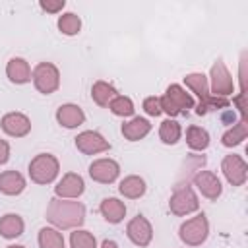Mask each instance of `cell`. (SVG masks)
I'll use <instances>...</instances> for the list:
<instances>
[{"mask_svg":"<svg viewBox=\"0 0 248 248\" xmlns=\"http://www.w3.org/2000/svg\"><path fill=\"white\" fill-rule=\"evenodd\" d=\"M45 217L50 227L58 231H74L85 223V205L78 200H62L54 196L46 205Z\"/></svg>","mask_w":248,"mask_h":248,"instance_id":"1","label":"cell"},{"mask_svg":"<svg viewBox=\"0 0 248 248\" xmlns=\"http://www.w3.org/2000/svg\"><path fill=\"white\" fill-rule=\"evenodd\" d=\"M184 85L200 99L198 103V108L196 112L202 116V114H207L209 110H215V108H227L229 107V99H219V97H213L209 93V83H207V76L202 74V72H192V74H186L184 76Z\"/></svg>","mask_w":248,"mask_h":248,"instance_id":"2","label":"cell"},{"mask_svg":"<svg viewBox=\"0 0 248 248\" xmlns=\"http://www.w3.org/2000/svg\"><path fill=\"white\" fill-rule=\"evenodd\" d=\"M159 103H161V110L165 114H169V118H174L178 114H186L190 108L196 107L194 97L178 83H170L165 89V93L159 97Z\"/></svg>","mask_w":248,"mask_h":248,"instance_id":"3","label":"cell"},{"mask_svg":"<svg viewBox=\"0 0 248 248\" xmlns=\"http://www.w3.org/2000/svg\"><path fill=\"white\" fill-rule=\"evenodd\" d=\"M27 172L31 182L35 184H41V186L52 184L60 174V161L52 153H39L31 159Z\"/></svg>","mask_w":248,"mask_h":248,"instance_id":"4","label":"cell"},{"mask_svg":"<svg viewBox=\"0 0 248 248\" xmlns=\"http://www.w3.org/2000/svg\"><path fill=\"white\" fill-rule=\"evenodd\" d=\"M207 83H209V93L213 97L219 99H229L231 95H234V79L232 74L229 72V68L225 66V62L219 58L213 62L209 76H207Z\"/></svg>","mask_w":248,"mask_h":248,"instance_id":"5","label":"cell"},{"mask_svg":"<svg viewBox=\"0 0 248 248\" xmlns=\"http://www.w3.org/2000/svg\"><path fill=\"white\" fill-rule=\"evenodd\" d=\"M178 236L186 246H202L209 236V221L205 213L186 219L178 229Z\"/></svg>","mask_w":248,"mask_h":248,"instance_id":"6","label":"cell"},{"mask_svg":"<svg viewBox=\"0 0 248 248\" xmlns=\"http://www.w3.org/2000/svg\"><path fill=\"white\" fill-rule=\"evenodd\" d=\"M31 81L43 95H50L60 87V70L52 62H39L31 70Z\"/></svg>","mask_w":248,"mask_h":248,"instance_id":"7","label":"cell"},{"mask_svg":"<svg viewBox=\"0 0 248 248\" xmlns=\"http://www.w3.org/2000/svg\"><path fill=\"white\" fill-rule=\"evenodd\" d=\"M169 209L176 217H186L190 213H196L200 209V200L194 188L188 184H178L169 200Z\"/></svg>","mask_w":248,"mask_h":248,"instance_id":"8","label":"cell"},{"mask_svg":"<svg viewBox=\"0 0 248 248\" xmlns=\"http://www.w3.org/2000/svg\"><path fill=\"white\" fill-rule=\"evenodd\" d=\"M221 172H223L225 180L231 186H242L246 182V178H248V165L242 159V155L231 153V155H225L223 157V161H221Z\"/></svg>","mask_w":248,"mask_h":248,"instance_id":"9","label":"cell"},{"mask_svg":"<svg viewBox=\"0 0 248 248\" xmlns=\"http://www.w3.org/2000/svg\"><path fill=\"white\" fill-rule=\"evenodd\" d=\"M74 143L78 147V151H81L83 155H99L110 149L108 140H105V136L97 130H83L74 138Z\"/></svg>","mask_w":248,"mask_h":248,"instance_id":"10","label":"cell"},{"mask_svg":"<svg viewBox=\"0 0 248 248\" xmlns=\"http://www.w3.org/2000/svg\"><path fill=\"white\" fill-rule=\"evenodd\" d=\"M126 236L130 238L132 244L140 246V248H145L151 244L153 240V227L149 223V219L145 215H136L128 221L126 225Z\"/></svg>","mask_w":248,"mask_h":248,"instance_id":"11","label":"cell"},{"mask_svg":"<svg viewBox=\"0 0 248 248\" xmlns=\"http://www.w3.org/2000/svg\"><path fill=\"white\" fill-rule=\"evenodd\" d=\"M89 176L99 184H112L120 176V165L110 157L95 159L89 165Z\"/></svg>","mask_w":248,"mask_h":248,"instance_id":"12","label":"cell"},{"mask_svg":"<svg viewBox=\"0 0 248 248\" xmlns=\"http://www.w3.org/2000/svg\"><path fill=\"white\" fill-rule=\"evenodd\" d=\"M85 192V180L78 172H66L54 186V196L62 200H78Z\"/></svg>","mask_w":248,"mask_h":248,"instance_id":"13","label":"cell"},{"mask_svg":"<svg viewBox=\"0 0 248 248\" xmlns=\"http://www.w3.org/2000/svg\"><path fill=\"white\" fill-rule=\"evenodd\" d=\"M0 128L10 138H25L31 132V120H29L27 114L12 110V112H6L0 118Z\"/></svg>","mask_w":248,"mask_h":248,"instance_id":"14","label":"cell"},{"mask_svg":"<svg viewBox=\"0 0 248 248\" xmlns=\"http://www.w3.org/2000/svg\"><path fill=\"white\" fill-rule=\"evenodd\" d=\"M194 186L198 188V192H200L203 198H207V200H211V202H215V200L223 194L221 178H219L215 172H211V170H198V172L194 174Z\"/></svg>","mask_w":248,"mask_h":248,"instance_id":"15","label":"cell"},{"mask_svg":"<svg viewBox=\"0 0 248 248\" xmlns=\"http://www.w3.org/2000/svg\"><path fill=\"white\" fill-rule=\"evenodd\" d=\"M56 122L62 126V128H68V130H74V128H79L81 124H85V112L79 105L76 103H64L56 108Z\"/></svg>","mask_w":248,"mask_h":248,"instance_id":"16","label":"cell"},{"mask_svg":"<svg viewBox=\"0 0 248 248\" xmlns=\"http://www.w3.org/2000/svg\"><path fill=\"white\" fill-rule=\"evenodd\" d=\"M6 76L12 83L16 85H23V83H29L31 81V66L25 58L21 56H14L8 60L6 64Z\"/></svg>","mask_w":248,"mask_h":248,"instance_id":"17","label":"cell"},{"mask_svg":"<svg viewBox=\"0 0 248 248\" xmlns=\"http://www.w3.org/2000/svg\"><path fill=\"white\" fill-rule=\"evenodd\" d=\"M120 132H122L124 140H128V141H140V140H143L151 132V122L147 118H143V116H132L128 122L122 124Z\"/></svg>","mask_w":248,"mask_h":248,"instance_id":"18","label":"cell"},{"mask_svg":"<svg viewBox=\"0 0 248 248\" xmlns=\"http://www.w3.org/2000/svg\"><path fill=\"white\" fill-rule=\"evenodd\" d=\"M99 211L103 215V219L110 225H118L124 221L126 217V203L118 198H105L99 205Z\"/></svg>","mask_w":248,"mask_h":248,"instance_id":"19","label":"cell"},{"mask_svg":"<svg viewBox=\"0 0 248 248\" xmlns=\"http://www.w3.org/2000/svg\"><path fill=\"white\" fill-rule=\"evenodd\" d=\"M27 182L19 170H4L0 172V192L4 196H19L25 190Z\"/></svg>","mask_w":248,"mask_h":248,"instance_id":"20","label":"cell"},{"mask_svg":"<svg viewBox=\"0 0 248 248\" xmlns=\"http://www.w3.org/2000/svg\"><path fill=\"white\" fill-rule=\"evenodd\" d=\"M25 231V221L17 213H6L0 217V236L6 240H14L21 236Z\"/></svg>","mask_w":248,"mask_h":248,"instance_id":"21","label":"cell"},{"mask_svg":"<svg viewBox=\"0 0 248 248\" xmlns=\"http://www.w3.org/2000/svg\"><path fill=\"white\" fill-rule=\"evenodd\" d=\"M145 190H147L145 180L141 176H138V174H128L118 184V192L128 200H140L145 194Z\"/></svg>","mask_w":248,"mask_h":248,"instance_id":"22","label":"cell"},{"mask_svg":"<svg viewBox=\"0 0 248 248\" xmlns=\"http://www.w3.org/2000/svg\"><path fill=\"white\" fill-rule=\"evenodd\" d=\"M116 95H118V91L114 89V85L108 83V81H105V79H97V81L91 85V99H93V103H95L97 107H101V108H107L108 103H110Z\"/></svg>","mask_w":248,"mask_h":248,"instance_id":"23","label":"cell"},{"mask_svg":"<svg viewBox=\"0 0 248 248\" xmlns=\"http://www.w3.org/2000/svg\"><path fill=\"white\" fill-rule=\"evenodd\" d=\"M209 141H211V138L205 128L196 126V124L186 128V145L192 151H205L209 147Z\"/></svg>","mask_w":248,"mask_h":248,"instance_id":"24","label":"cell"},{"mask_svg":"<svg viewBox=\"0 0 248 248\" xmlns=\"http://www.w3.org/2000/svg\"><path fill=\"white\" fill-rule=\"evenodd\" d=\"M246 136H248V122L246 118H240L236 124H232V128H229L221 136V143L225 147H236L246 140Z\"/></svg>","mask_w":248,"mask_h":248,"instance_id":"25","label":"cell"},{"mask_svg":"<svg viewBox=\"0 0 248 248\" xmlns=\"http://www.w3.org/2000/svg\"><path fill=\"white\" fill-rule=\"evenodd\" d=\"M37 242L39 248H66L62 232L54 227H43L37 234Z\"/></svg>","mask_w":248,"mask_h":248,"instance_id":"26","label":"cell"},{"mask_svg":"<svg viewBox=\"0 0 248 248\" xmlns=\"http://www.w3.org/2000/svg\"><path fill=\"white\" fill-rule=\"evenodd\" d=\"M182 138V128L176 120L172 118H167L161 122L159 126V140L165 143V145H174L178 143V140Z\"/></svg>","mask_w":248,"mask_h":248,"instance_id":"27","label":"cell"},{"mask_svg":"<svg viewBox=\"0 0 248 248\" xmlns=\"http://www.w3.org/2000/svg\"><path fill=\"white\" fill-rule=\"evenodd\" d=\"M56 25H58V31L62 35L74 37V35H78L81 31V17L78 14H74V12H66V14H62L58 17Z\"/></svg>","mask_w":248,"mask_h":248,"instance_id":"28","label":"cell"},{"mask_svg":"<svg viewBox=\"0 0 248 248\" xmlns=\"http://www.w3.org/2000/svg\"><path fill=\"white\" fill-rule=\"evenodd\" d=\"M114 116H122V118H128V116H134L136 112V107H134V101L126 95H116L108 107H107Z\"/></svg>","mask_w":248,"mask_h":248,"instance_id":"29","label":"cell"},{"mask_svg":"<svg viewBox=\"0 0 248 248\" xmlns=\"http://www.w3.org/2000/svg\"><path fill=\"white\" fill-rule=\"evenodd\" d=\"M70 248H97V238L85 229H74L70 232Z\"/></svg>","mask_w":248,"mask_h":248,"instance_id":"30","label":"cell"},{"mask_svg":"<svg viewBox=\"0 0 248 248\" xmlns=\"http://www.w3.org/2000/svg\"><path fill=\"white\" fill-rule=\"evenodd\" d=\"M141 108L147 116H161L163 110H161V103H159V97L151 95V97H145L143 103H141Z\"/></svg>","mask_w":248,"mask_h":248,"instance_id":"31","label":"cell"},{"mask_svg":"<svg viewBox=\"0 0 248 248\" xmlns=\"http://www.w3.org/2000/svg\"><path fill=\"white\" fill-rule=\"evenodd\" d=\"M39 6H41V10L46 12V14H58V12L64 10L66 2H64V0H41Z\"/></svg>","mask_w":248,"mask_h":248,"instance_id":"32","label":"cell"},{"mask_svg":"<svg viewBox=\"0 0 248 248\" xmlns=\"http://www.w3.org/2000/svg\"><path fill=\"white\" fill-rule=\"evenodd\" d=\"M10 161V143L6 140H0V165H6Z\"/></svg>","mask_w":248,"mask_h":248,"instance_id":"33","label":"cell"},{"mask_svg":"<svg viewBox=\"0 0 248 248\" xmlns=\"http://www.w3.org/2000/svg\"><path fill=\"white\" fill-rule=\"evenodd\" d=\"M101 248H120V246H118V242H114V240H110V238H105V240L101 242Z\"/></svg>","mask_w":248,"mask_h":248,"instance_id":"34","label":"cell"},{"mask_svg":"<svg viewBox=\"0 0 248 248\" xmlns=\"http://www.w3.org/2000/svg\"><path fill=\"white\" fill-rule=\"evenodd\" d=\"M6 248H25V246H21V244H10V246H6Z\"/></svg>","mask_w":248,"mask_h":248,"instance_id":"35","label":"cell"}]
</instances>
